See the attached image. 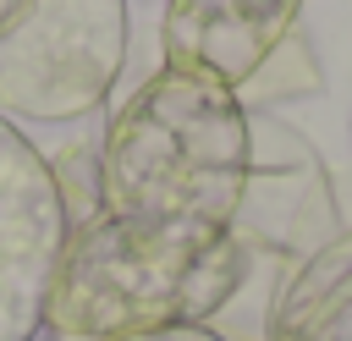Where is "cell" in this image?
Wrapping results in <instances>:
<instances>
[{"label": "cell", "mask_w": 352, "mask_h": 341, "mask_svg": "<svg viewBox=\"0 0 352 341\" xmlns=\"http://www.w3.org/2000/svg\"><path fill=\"white\" fill-rule=\"evenodd\" d=\"M248 104L204 66L160 60L94 148L99 209L143 231H231L248 187Z\"/></svg>", "instance_id": "1"}, {"label": "cell", "mask_w": 352, "mask_h": 341, "mask_svg": "<svg viewBox=\"0 0 352 341\" xmlns=\"http://www.w3.org/2000/svg\"><path fill=\"white\" fill-rule=\"evenodd\" d=\"M253 248L236 231H143L104 209L72 226L44 324L77 341L209 324L248 286Z\"/></svg>", "instance_id": "2"}, {"label": "cell", "mask_w": 352, "mask_h": 341, "mask_svg": "<svg viewBox=\"0 0 352 341\" xmlns=\"http://www.w3.org/2000/svg\"><path fill=\"white\" fill-rule=\"evenodd\" d=\"M126 60V0H28L0 33V110L77 121L99 110Z\"/></svg>", "instance_id": "3"}, {"label": "cell", "mask_w": 352, "mask_h": 341, "mask_svg": "<svg viewBox=\"0 0 352 341\" xmlns=\"http://www.w3.org/2000/svg\"><path fill=\"white\" fill-rule=\"evenodd\" d=\"M248 132H253V154H248V187L236 204L231 231L258 253L280 258V270L314 258L330 236H341V209H336V187L330 170L319 160V148L280 116L270 110H248Z\"/></svg>", "instance_id": "4"}, {"label": "cell", "mask_w": 352, "mask_h": 341, "mask_svg": "<svg viewBox=\"0 0 352 341\" xmlns=\"http://www.w3.org/2000/svg\"><path fill=\"white\" fill-rule=\"evenodd\" d=\"M66 236L72 214L50 160L11 116H0V341H28L44 324Z\"/></svg>", "instance_id": "5"}, {"label": "cell", "mask_w": 352, "mask_h": 341, "mask_svg": "<svg viewBox=\"0 0 352 341\" xmlns=\"http://www.w3.org/2000/svg\"><path fill=\"white\" fill-rule=\"evenodd\" d=\"M302 0H165V60L204 66L231 88L297 28Z\"/></svg>", "instance_id": "6"}, {"label": "cell", "mask_w": 352, "mask_h": 341, "mask_svg": "<svg viewBox=\"0 0 352 341\" xmlns=\"http://www.w3.org/2000/svg\"><path fill=\"white\" fill-rule=\"evenodd\" d=\"M258 341H352V231L275 275Z\"/></svg>", "instance_id": "7"}, {"label": "cell", "mask_w": 352, "mask_h": 341, "mask_svg": "<svg viewBox=\"0 0 352 341\" xmlns=\"http://www.w3.org/2000/svg\"><path fill=\"white\" fill-rule=\"evenodd\" d=\"M319 88V60H314V44L292 28L242 82H236V99L248 104V110H270V104H280V99H302V94H314Z\"/></svg>", "instance_id": "8"}, {"label": "cell", "mask_w": 352, "mask_h": 341, "mask_svg": "<svg viewBox=\"0 0 352 341\" xmlns=\"http://www.w3.org/2000/svg\"><path fill=\"white\" fill-rule=\"evenodd\" d=\"M121 341H226L209 324H182V330H148V336H121Z\"/></svg>", "instance_id": "9"}, {"label": "cell", "mask_w": 352, "mask_h": 341, "mask_svg": "<svg viewBox=\"0 0 352 341\" xmlns=\"http://www.w3.org/2000/svg\"><path fill=\"white\" fill-rule=\"evenodd\" d=\"M28 341H77V336H66V330H55V324H38Z\"/></svg>", "instance_id": "10"}, {"label": "cell", "mask_w": 352, "mask_h": 341, "mask_svg": "<svg viewBox=\"0 0 352 341\" xmlns=\"http://www.w3.org/2000/svg\"><path fill=\"white\" fill-rule=\"evenodd\" d=\"M22 6H28V0H0V33L16 22V11H22Z\"/></svg>", "instance_id": "11"}]
</instances>
